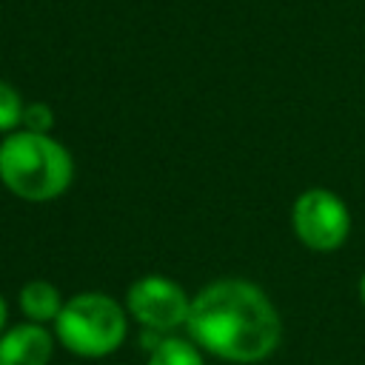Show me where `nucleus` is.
Masks as SVG:
<instances>
[{
  "label": "nucleus",
  "mask_w": 365,
  "mask_h": 365,
  "mask_svg": "<svg viewBox=\"0 0 365 365\" xmlns=\"http://www.w3.org/2000/svg\"><path fill=\"white\" fill-rule=\"evenodd\" d=\"M54 125H57V114H54V108H51L48 103H43V100L26 103L20 128L34 131V134H51V131H54Z\"/></svg>",
  "instance_id": "nucleus-10"
},
{
  "label": "nucleus",
  "mask_w": 365,
  "mask_h": 365,
  "mask_svg": "<svg viewBox=\"0 0 365 365\" xmlns=\"http://www.w3.org/2000/svg\"><path fill=\"white\" fill-rule=\"evenodd\" d=\"M57 336L48 325L11 322L0 336V365H51Z\"/></svg>",
  "instance_id": "nucleus-6"
},
{
  "label": "nucleus",
  "mask_w": 365,
  "mask_h": 365,
  "mask_svg": "<svg viewBox=\"0 0 365 365\" xmlns=\"http://www.w3.org/2000/svg\"><path fill=\"white\" fill-rule=\"evenodd\" d=\"M356 291H359V299H362V305H365V271H362V277H359V285H356Z\"/></svg>",
  "instance_id": "nucleus-12"
},
{
  "label": "nucleus",
  "mask_w": 365,
  "mask_h": 365,
  "mask_svg": "<svg viewBox=\"0 0 365 365\" xmlns=\"http://www.w3.org/2000/svg\"><path fill=\"white\" fill-rule=\"evenodd\" d=\"M123 302L137 325L157 334H174L177 328H185L191 314V294L165 274L137 277L128 285Z\"/></svg>",
  "instance_id": "nucleus-5"
},
{
  "label": "nucleus",
  "mask_w": 365,
  "mask_h": 365,
  "mask_svg": "<svg viewBox=\"0 0 365 365\" xmlns=\"http://www.w3.org/2000/svg\"><path fill=\"white\" fill-rule=\"evenodd\" d=\"M0 182L26 202H51L74 182V157L54 134L17 128L0 140Z\"/></svg>",
  "instance_id": "nucleus-2"
},
{
  "label": "nucleus",
  "mask_w": 365,
  "mask_h": 365,
  "mask_svg": "<svg viewBox=\"0 0 365 365\" xmlns=\"http://www.w3.org/2000/svg\"><path fill=\"white\" fill-rule=\"evenodd\" d=\"M23 108H26V100L23 94L0 77V134H11L20 128L23 123Z\"/></svg>",
  "instance_id": "nucleus-9"
},
{
  "label": "nucleus",
  "mask_w": 365,
  "mask_h": 365,
  "mask_svg": "<svg viewBox=\"0 0 365 365\" xmlns=\"http://www.w3.org/2000/svg\"><path fill=\"white\" fill-rule=\"evenodd\" d=\"M145 365H205V356H202V348L194 339L177 336V334H165L148 351V362Z\"/></svg>",
  "instance_id": "nucleus-8"
},
{
  "label": "nucleus",
  "mask_w": 365,
  "mask_h": 365,
  "mask_svg": "<svg viewBox=\"0 0 365 365\" xmlns=\"http://www.w3.org/2000/svg\"><path fill=\"white\" fill-rule=\"evenodd\" d=\"M63 291L51 282V279H43V277H34L29 282L20 285L17 291V308L23 314V319L29 322H37V325H54V319L60 317L63 311Z\"/></svg>",
  "instance_id": "nucleus-7"
},
{
  "label": "nucleus",
  "mask_w": 365,
  "mask_h": 365,
  "mask_svg": "<svg viewBox=\"0 0 365 365\" xmlns=\"http://www.w3.org/2000/svg\"><path fill=\"white\" fill-rule=\"evenodd\" d=\"M188 339L222 362L254 365L282 342V317L274 299L251 279L220 277L191 297Z\"/></svg>",
  "instance_id": "nucleus-1"
},
{
  "label": "nucleus",
  "mask_w": 365,
  "mask_h": 365,
  "mask_svg": "<svg viewBox=\"0 0 365 365\" xmlns=\"http://www.w3.org/2000/svg\"><path fill=\"white\" fill-rule=\"evenodd\" d=\"M291 228L308 251L331 254L348 242L354 217L348 202L336 191L311 185L299 191L291 205Z\"/></svg>",
  "instance_id": "nucleus-4"
},
{
  "label": "nucleus",
  "mask_w": 365,
  "mask_h": 365,
  "mask_svg": "<svg viewBox=\"0 0 365 365\" xmlns=\"http://www.w3.org/2000/svg\"><path fill=\"white\" fill-rule=\"evenodd\" d=\"M128 311L111 294L103 291H80L66 297L60 317L51 331L57 345L83 359H103L123 348L128 336Z\"/></svg>",
  "instance_id": "nucleus-3"
},
{
  "label": "nucleus",
  "mask_w": 365,
  "mask_h": 365,
  "mask_svg": "<svg viewBox=\"0 0 365 365\" xmlns=\"http://www.w3.org/2000/svg\"><path fill=\"white\" fill-rule=\"evenodd\" d=\"M6 328H9V299H6L3 291H0V336H3Z\"/></svg>",
  "instance_id": "nucleus-11"
}]
</instances>
